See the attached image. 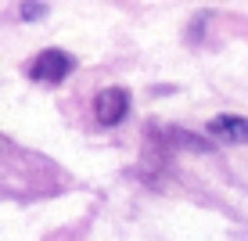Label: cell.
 <instances>
[{
	"label": "cell",
	"mask_w": 248,
	"mask_h": 241,
	"mask_svg": "<svg viewBox=\"0 0 248 241\" xmlns=\"http://www.w3.org/2000/svg\"><path fill=\"white\" fill-rule=\"evenodd\" d=\"M209 133L219 137L227 144H245L248 141V119H237V115H219L209 123Z\"/></svg>",
	"instance_id": "cell-3"
},
{
	"label": "cell",
	"mask_w": 248,
	"mask_h": 241,
	"mask_svg": "<svg viewBox=\"0 0 248 241\" xmlns=\"http://www.w3.org/2000/svg\"><path fill=\"white\" fill-rule=\"evenodd\" d=\"M72 58L65 54V50H44V54H36V62L29 65V76L36 83H62L68 72H72Z\"/></svg>",
	"instance_id": "cell-1"
},
{
	"label": "cell",
	"mask_w": 248,
	"mask_h": 241,
	"mask_svg": "<svg viewBox=\"0 0 248 241\" xmlns=\"http://www.w3.org/2000/svg\"><path fill=\"white\" fill-rule=\"evenodd\" d=\"M44 15H47V7H44V4H25V7H22V18H25V22L44 18Z\"/></svg>",
	"instance_id": "cell-4"
},
{
	"label": "cell",
	"mask_w": 248,
	"mask_h": 241,
	"mask_svg": "<svg viewBox=\"0 0 248 241\" xmlns=\"http://www.w3.org/2000/svg\"><path fill=\"white\" fill-rule=\"evenodd\" d=\"M126 112H130V94L123 87L101 90V97H97V123L101 126H119L126 119Z\"/></svg>",
	"instance_id": "cell-2"
}]
</instances>
